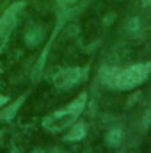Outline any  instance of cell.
Instances as JSON below:
<instances>
[{
	"label": "cell",
	"mask_w": 151,
	"mask_h": 153,
	"mask_svg": "<svg viewBox=\"0 0 151 153\" xmlns=\"http://www.w3.org/2000/svg\"><path fill=\"white\" fill-rule=\"evenodd\" d=\"M4 103H7V96H4V94H0V107H2Z\"/></svg>",
	"instance_id": "52a82bcc"
},
{
	"label": "cell",
	"mask_w": 151,
	"mask_h": 153,
	"mask_svg": "<svg viewBox=\"0 0 151 153\" xmlns=\"http://www.w3.org/2000/svg\"><path fill=\"white\" fill-rule=\"evenodd\" d=\"M23 5H25V4L16 2V4H13V5H9V9L2 14V18H0V50L5 48V45H7L9 38H11L14 27L18 25V20H20V16H21Z\"/></svg>",
	"instance_id": "3957f363"
},
{
	"label": "cell",
	"mask_w": 151,
	"mask_h": 153,
	"mask_svg": "<svg viewBox=\"0 0 151 153\" xmlns=\"http://www.w3.org/2000/svg\"><path fill=\"white\" fill-rule=\"evenodd\" d=\"M109 75L105 76V82L119 91H126V89H133L137 85H141L151 73V62H139L133 64L130 68H123V70H107Z\"/></svg>",
	"instance_id": "6da1fadb"
},
{
	"label": "cell",
	"mask_w": 151,
	"mask_h": 153,
	"mask_svg": "<svg viewBox=\"0 0 151 153\" xmlns=\"http://www.w3.org/2000/svg\"><path fill=\"white\" fill-rule=\"evenodd\" d=\"M85 103H87V94L85 93H80L75 100L70 102L66 107H62V109L52 112L48 117H44L43 126L48 132H61V130H64L66 126H70V125L75 123V119L82 114Z\"/></svg>",
	"instance_id": "7a4b0ae2"
},
{
	"label": "cell",
	"mask_w": 151,
	"mask_h": 153,
	"mask_svg": "<svg viewBox=\"0 0 151 153\" xmlns=\"http://www.w3.org/2000/svg\"><path fill=\"white\" fill-rule=\"evenodd\" d=\"M84 73H85V70H78V68L66 70V71H62V73H59V75H57V78H55V84H57L59 87L68 89V87L75 85L78 80H82V75H84Z\"/></svg>",
	"instance_id": "277c9868"
},
{
	"label": "cell",
	"mask_w": 151,
	"mask_h": 153,
	"mask_svg": "<svg viewBox=\"0 0 151 153\" xmlns=\"http://www.w3.org/2000/svg\"><path fill=\"white\" fill-rule=\"evenodd\" d=\"M82 137H84V125H82V123L73 125L71 134H70V135H66V139H68V141H76V139H82Z\"/></svg>",
	"instance_id": "5b68a950"
},
{
	"label": "cell",
	"mask_w": 151,
	"mask_h": 153,
	"mask_svg": "<svg viewBox=\"0 0 151 153\" xmlns=\"http://www.w3.org/2000/svg\"><path fill=\"white\" fill-rule=\"evenodd\" d=\"M142 2H144L146 5H151V0H142Z\"/></svg>",
	"instance_id": "ba28073f"
},
{
	"label": "cell",
	"mask_w": 151,
	"mask_h": 153,
	"mask_svg": "<svg viewBox=\"0 0 151 153\" xmlns=\"http://www.w3.org/2000/svg\"><path fill=\"white\" fill-rule=\"evenodd\" d=\"M59 4H62V5H68V4H73V2H76V0H57Z\"/></svg>",
	"instance_id": "8992f818"
}]
</instances>
